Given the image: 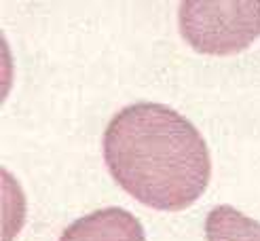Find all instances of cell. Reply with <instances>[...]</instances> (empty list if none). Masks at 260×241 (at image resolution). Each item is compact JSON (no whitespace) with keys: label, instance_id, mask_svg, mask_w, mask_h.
Segmentation results:
<instances>
[{"label":"cell","instance_id":"1","mask_svg":"<svg viewBox=\"0 0 260 241\" xmlns=\"http://www.w3.org/2000/svg\"><path fill=\"white\" fill-rule=\"evenodd\" d=\"M104 161L121 188L163 212L192 205L212 176L199 129L157 101H138L114 114L104 131Z\"/></svg>","mask_w":260,"mask_h":241},{"label":"cell","instance_id":"2","mask_svg":"<svg viewBox=\"0 0 260 241\" xmlns=\"http://www.w3.org/2000/svg\"><path fill=\"white\" fill-rule=\"evenodd\" d=\"M178 23L199 53H239L260 36V0H184Z\"/></svg>","mask_w":260,"mask_h":241},{"label":"cell","instance_id":"3","mask_svg":"<svg viewBox=\"0 0 260 241\" xmlns=\"http://www.w3.org/2000/svg\"><path fill=\"white\" fill-rule=\"evenodd\" d=\"M59 241H146L144 226L123 208L95 210L74 220Z\"/></svg>","mask_w":260,"mask_h":241},{"label":"cell","instance_id":"4","mask_svg":"<svg viewBox=\"0 0 260 241\" xmlns=\"http://www.w3.org/2000/svg\"><path fill=\"white\" fill-rule=\"evenodd\" d=\"M207 241H260V222L233 205H216L205 220Z\"/></svg>","mask_w":260,"mask_h":241}]
</instances>
